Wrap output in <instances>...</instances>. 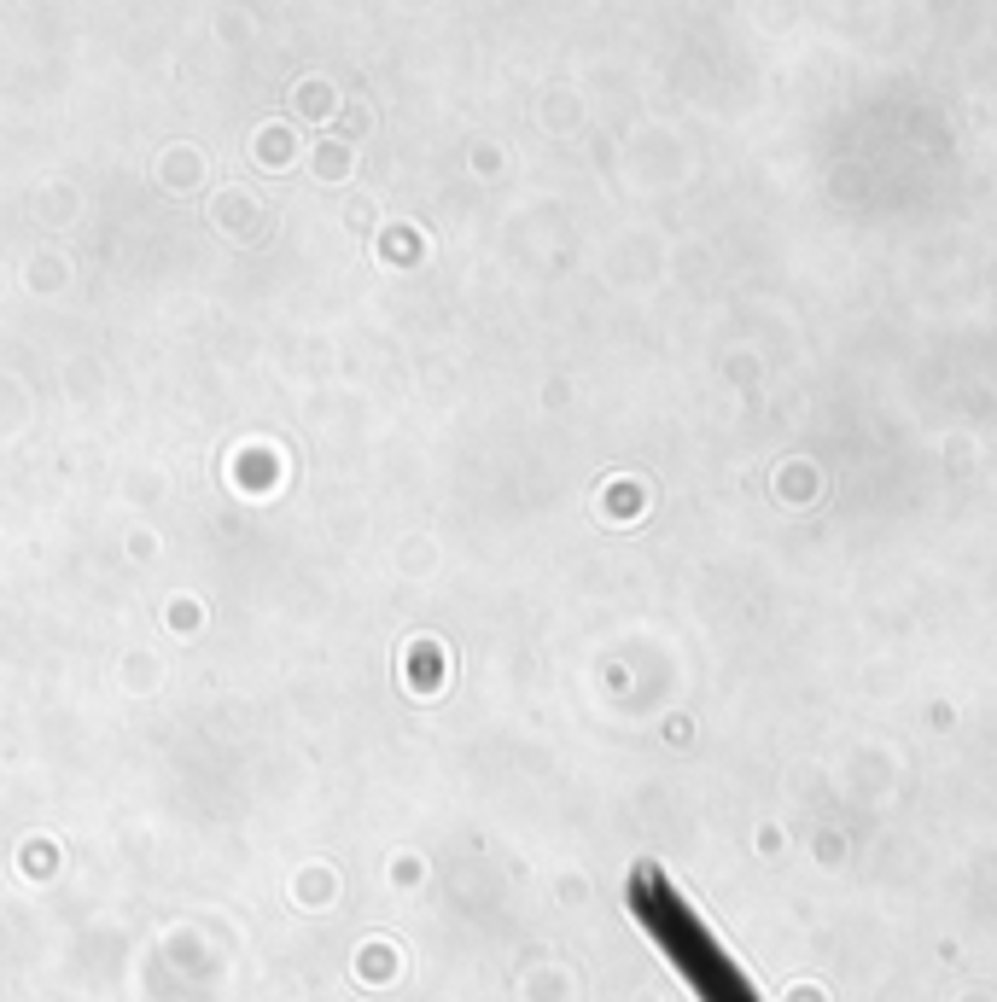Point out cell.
<instances>
[{
  "instance_id": "obj_1",
  "label": "cell",
  "mask_w": 997,
  "mask_h": 1002,
  "mask_svg": "<svg viewBox=\"0 0 997 1002\" xmlns=\"http://www.w3.org/2000/svg\"><path fill=\"white\" fill-rule=\"evenodd\" d=\"M665 903H648L642 892H636V909L648 915V927H654L659 938H665V950H671V962L694 979V991L706 1002H753V991H747V979L729 968V956H723L712 938L694 927V915H688L683 903L671 898V892H659Z\"/></svg>"
}]
</instances>
